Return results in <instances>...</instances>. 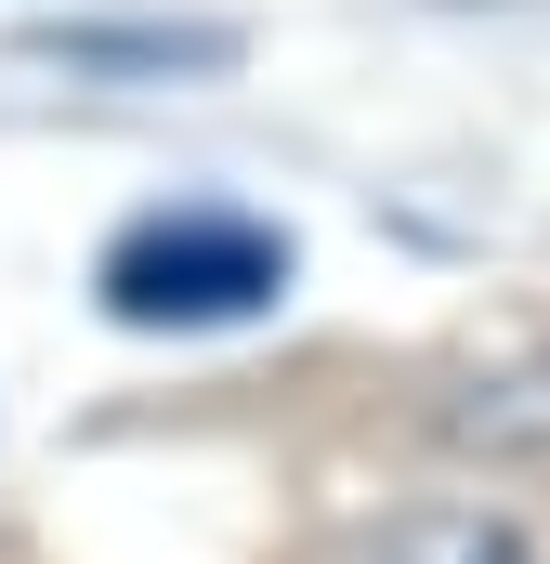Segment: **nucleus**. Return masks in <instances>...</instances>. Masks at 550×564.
Wrapping results in <instances>:
<instances>
[{"label":"nucleus","instance_id":"obj_1","mask_svg":"<svg viewBox=\"0 0 550 564\" xmlns=\"http://www.w3.org/2000/svg\"><path fill=\"white\" fill-rule=\"evenodd\" d=\"M275 289H288V237L250 210H144L106 250V315L132 328H223V315H263Z\"/></svg>","mask_w":550,"mask_h":564},{"label":"nucleus","instance_id":"obj_2","mask_svg":"<svg viewBox=\"0 0 550 564\" xmlns=\"http://www.w3.org/2000/svg\"><path fill=\"white\" fill-rule=\"evenodd\" d=\"M328 564H550V539L512 512V499H485V486H459V499H407V512H367L354 539Z\"/></svg>","mask_w":550,"mask_h":564}]
</instances>
